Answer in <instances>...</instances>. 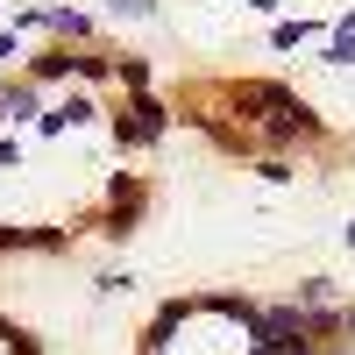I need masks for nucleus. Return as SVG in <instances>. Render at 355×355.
I'll use <instances>...</instances> for the list:
<instances>
[{"label": "nucleus", "mask_w": 355, "mask_h": 355, "mask_svg": "<svg viewBox=\"0 0 355 355\" xmlns=\"http://www.w3.org/2000/svg\"><path fill=\"white\" fill-rule=\"evenodd\" d=\"M114 135H121V142H157L164 135V107L157 100H135L121 121H114Z\"/></svg>", "instance_id": "nucleus-1"}, {"label": "nucleus", "mask_w": 355, "mask_h": 355, "mask_svg": "<svg viewBox=\"0 0 355 355\" xmlns=\"http://www.w3.org/2000/svg\"><path fill=\"white\" fill-rule=\"evenodd\" d=\"M8 114H36V85H8V100H0Z\"/></svg>", "instance_id": "nucleus-2"}, {"label": "nucleus", "mask_w": 355, "mask_h": 355, "mask_svg": "<svg viewBox=\"0 0 355 355\" xmlns=\"http://www.w3.org/2000/svg\"><path fill=\"white\" fill-rule=\"evenodd\" d=\"M50 28H64V36H85V15H71V8H57V15H43Z\"/></svg>", "instance_id": "nucleus-3"}, {"label": "nucleus", "mask_w": 355, "mask_h": 355, "mask_svg": "<svg viewBox=\"0 0 355 355\" xmlns=\"http://www.w3.org/2000/svg\"><path fill=\"white\" fill-rule=\"evenodd\" d=\"M114 15H157V0H107Z\"/></svg>", "instance_id": "nucleus-4"}, {"label": "nucleus", "mask_w": 355, "mask_h": 355, "mask_svg": "<svg viewBox=\"0 0 355 355\" xmlns=\"http://www.w3.org/2000/svg\"><path fill=\"white\" fill-rule=\"evenodd\" d=\"M348 249H355V227H348Z\"/></svg>", "instance_id": "nucleus-5"}]
</instances>
